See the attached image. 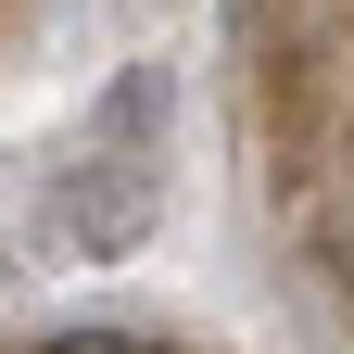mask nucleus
Returning a JSON list of instances; mask_svg holds the SVG:
<instances>
[{"label": "nucleus", "instance_id": "1", "mask_svg": "<svg viewBox=\"0 0 354 354\" xmlns=\"http://www.w3.org/2000/svg\"><path fill=\"white\" fill-rule=\"evenodd\" d=\"M165 114H177V88L140 64V76H114L102 102H88V127L64 140V177H51V241H64L76 266H114V253H140V241H152Z\"/></svg>", "mask_w": 354, "mask_h": 354}]
</instances>
